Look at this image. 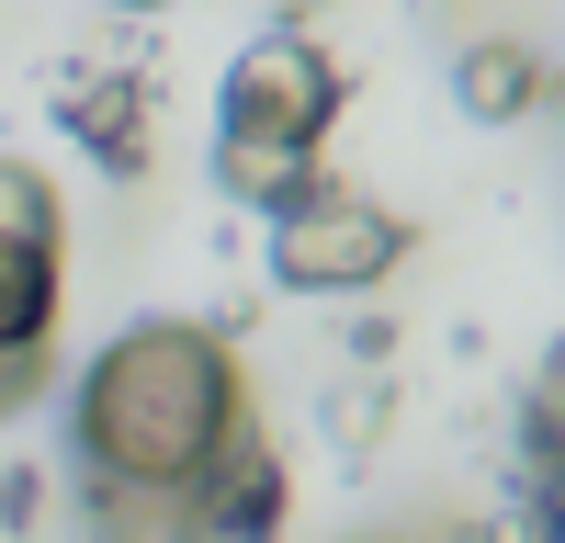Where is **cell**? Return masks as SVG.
I'll use <instances>...</instances> for the list:
<instances>
[{"mask_svg": "<svg viewBox=\"0 0 565 543\" xmlns=\"http://www.w3.org/2000/svg\"><path fill=\"white\" fill-rule=\"evenodd\" d=\"M340 103H351L340 57H328L317 34H295V23H282V34L238 45V68H226V103H215V125H238V136H295V148H328Z\"/></svg>", "mask_w": 565, "mask_h": 543, "instance_id": "obj_4", "label": "cell"}, {"mask_svg": "<svg viewBox=\"0 0 565 543\" xmlns=\"http://www.w3.org/2000/svg\"><path fill=\"white\" fill-rule=\"evenodd\" d=\"M238 441H249V374L193 317H136L68 385V453L114 521H181V498Z\"/></svg>", "mask_w": 565, "mask_h": 543, "instance_id": "obj_1", "label": "cell"}, {"mask_svg": "<svg viewBox=\"0 0 565 543\" xmlns=\"http://www.w3.org/2000/svg\"><path fill=\"white\" fill-rule=\"evenodd\" d=\"M181 521H193V532H271V521H282V453L249 430L193 498H181Z\"/></svg>", "mask_w": 565, "mask_h": 543, "instance_id": "obj_5", "label": "cell"}, {"mask_svg": "<svg viewBox=\"0 0 565 543\" xmlns=\"http://www.w3.org/2000/svg\"><path fill=\"white\" fill-rule=\"evenodd\" d=\"M114 12H170V0H114Z\"/></svg>", "mask_w": 565, "mask_h": 543, "instance_id": "obj_8", "label": "cell"}, {"mask_svg": "<svg viewBox=\"0 0 565 543\" xmlns=\"http://www.w3.org/2000/svg\"><path fill=\"white\" fill-rule=\"evenodd\" d=\"M452 103L463 114H476V125H521L532 103H543V57H532V45H463V57H452Z\"/></svg>", "mask_w": 565, "mask_h": 543, "instance_id": "obj_7", "label": "cell"}, {"mask_svg": "<svg viewBox=\"0 0 565 543\" xmlns=\"http://www.w3.org/2000/svg\"><path fill=\"white\" fill-rule=\"evenodd\" d=\"M215 181L238 204H260V215H282L295 193H317V148H295V136H238V125H215Z\"/></svg>", "mask_w": 565, "mask_h": 543, "instance_id": "obj_6", "label": "cell"}, {"mask_svg": "<svg viewBox=\"0 0 565 543\" xmlns=\"http://www.w3.org/2000/svg\"><path fill=\"white\" fill-rule=\"evenodd\" d=\"M68 215L57 181L34 159H0V351H45L57 340V295H68Z\"/></svg>", "mask_w": 565, "mask_h": 543, "instance_id": "obj_3", "label": "cell"}, {"mask_svg": "<svg viewBox=\"0 0 565 543\" xmlns=\"http://www.w3.org/2000/svg\"><path fill=\"white\" fill-rule=\"evenodd\" d=\"M407 260V226L373 204V193H340V181H317L271 215V284L282 295H373L396 284Z\"/></svg>", "mask_w": 565, "mask_h": 543, "instance_id": "obj_2", "label": "cell"}]
</instances>
